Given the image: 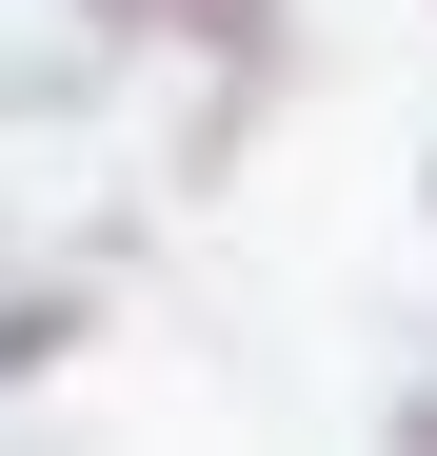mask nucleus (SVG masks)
Here are the masks:
<instances>
[{
	"label": "nucleus",
	"mask_w": 437,
	"mask_h": 456,
	"mask_svg": "<svg viewBox=\"0 0 437 456\" xmlns=\"http://www.w3.org/2000/svg\"><path fill=\"white\" fill-rule=\"evenodd\" d=\"M80 318H100V297H80V278H40V297H0V377H40V357H60V338H80Z\"/></svg>",
	"instance_id": "2"
},
{
	"label": "nucleus",
	"mask_w": 437,
	"mask_h": 456,
	"mask_svg": "<svg viewBox=\"0 0 437 456\" xmlns=\"http://www.w3.org/2000/svg\"><path fill=\"white\" fill-rule=\"evenodd\" d=\"M80 20H120V40H199L218 80H239V60L278 40V0H80Z\"/></svg>",
	"instance_id": "1"
},
{
	"label": "nucleus",
	"mask_w": 437,
	"mask_h": 456,
	"mask_svg": "<svg viewBox=\"0 0 437 456\" xmlns=\"http://www.w3.org/2000/svg\"><path fill=\"white\" fill-rule=\"evenodd\" d=\"M398 436H417V456H437V397H417V417H398Z\"/></svg>",
	"instance_id": "3"
}]
</instances>
